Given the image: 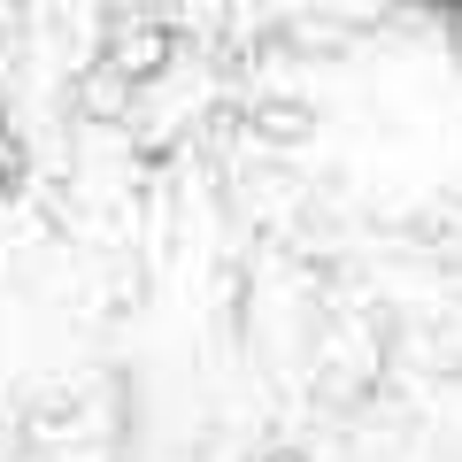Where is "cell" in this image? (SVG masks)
<instances>
[{"label": "cell", "instance_id": "4", "mask_svg": "<svg viewBox=\"0 0 462 462\" xmlns=\"http://www.w3.org/2000/svg\"><path fill=\"white\" fill-rule=\"evenodd\" d=\"M447 47L462 54V8H455V16H447Z\"/></svg>", "mask_w": 462, "mask_h": 462}, {"label": "cell", "instance_id": "2", "mask_svg": "<svg viewBox=\"0 0 462 462\" xmlns=\"http://www.w3.org/2000/svg\"><path fill=\"white\" fill-rule=\"evenodd\" d=\"M78 116L85 124H124L132 116V100H139V85L124 78V69H108V62H93V69H78Z\"/></svg>", "mask_w": 462, "mask_h": 462}, {"label": "cell", "instance_id": "1", "mask_svg": "<svg viewBox=\"0 0 462 462\" xmlns=\"http://www.w3.org/2000/svg\"><path fill=\"white\" fill-rule=\"evenodd\" d=\"M170 54H178V32H170V23L124 16V23H108V54H100V62L124 69L132 85H147V78H162V69H170Z\"/></svg>", "mask_w": 462, "mask_h": 462}, {"label": "cell", "instance_id": "3", "mask_svg": "<svg viewBox=\"0 0 462 462\" xmlns=\"http://www.w3.org/2000/svg\"><path fill=\"white\" fill-rule=\"evenodd\" d=\"M247 124H254L263 139H278V147H300V139H316V132H324V116H316L309 100H293V93H263Z\"/></svg>", "mask_w": 462, "mask_h": 462}]
</instances>
